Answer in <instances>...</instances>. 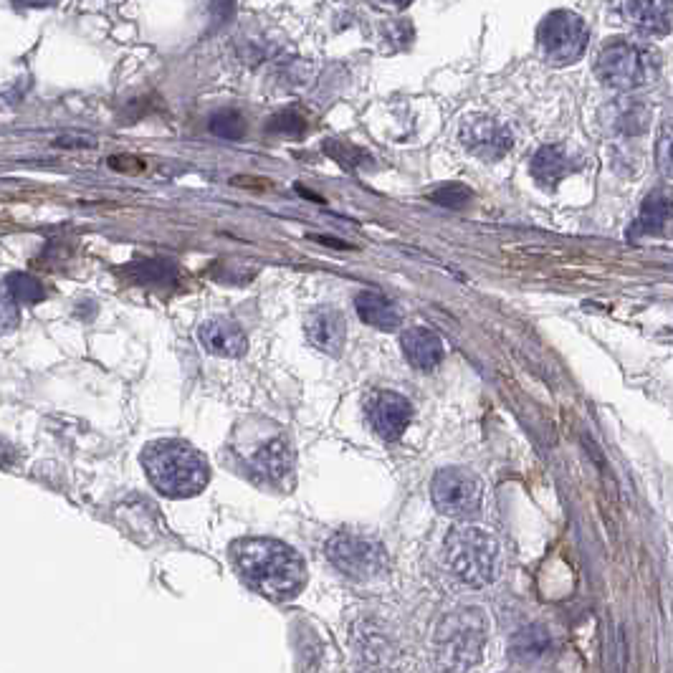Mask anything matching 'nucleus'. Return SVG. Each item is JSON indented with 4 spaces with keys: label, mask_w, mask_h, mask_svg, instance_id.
I'll list each match as a JSON object with an SVG mask.
<instances>
[{
    "label": "nucleus",
    "mask_w": 673,
    "mask_h": 673,
    "mask_svg": "<svg viewBox=\"0 0 673 673\" xmlns=\"http://www.w3.org/2000/svg\"><path fill=\"white\" fill-rule=\"evenodd\" d=\"M233 565L248 585L269 598H294L307 580L302 557L279 539H241L233 544Z\"/></svg>",
    "instance_id": "f257e3e1"
},
{
    "label": "nucleus",
    "mask_w": 673,
    "mask_h": 673,
    "mask_svg": "<svg viewBox=\"0 0 673 673\" xmlns=\"http://www.w3.org/2000/svg\"><path fill=\"white\" fill-rule=\"evenodd\" d=\"M142 466L152 486L170 499H185L205 489L208 461L183 441H155L142 453Z\"/></svg>",
    "instance_id": "f03ea898"
},
{
    "label": "nucleus",
    "mask_w": 673,
    "mask_h": 673,
    "mask_svg": "<svg viewBox=\"0 0 673 673\" xmlns=\"http://www.w3.org/2000/svg\"><path fill=\"white\" fill-rule=\"evenodd\" d=\"M489 636V620L481 608H458L436 628V658L446 673H466L481 661Z\"/></svg>",
    "instance_id": "7ed1b4c3"
},
{
    "label": "nucleus",
    "mask_w": 673,
    "mask_h": 673,
    "mask_svg": "<svg viewBox=\"0 0 673 673\" xmlns=\"http://www.w3.org/2000/svg\"><path fill=\"white\" fill-rule=\"evenodd\" d=\"M443 560L456 580L471 587H486L499 575V539L479 527H456L443 544Z\"/></svg>",
    "instance_id": "20e7f679"
},
{
    "label": "nucleus",
    "mask_w": 673,
    "mask_h": 673,
    "mask_svg": "<svg viewBox=\"0 0 673 673\" xmlns=\"http://www.w3.org/2000/svg\"><path fill=\"white\" fill-rule=\"evenodd\" d=\"M661 71L658 54L646 44L615 38L600 49L598 61H595V74L605 87L620 89V92H633L653 84Z\"/></svg>",
    "instance_id": "39448f33"
},
{
    "label": "nucleus",
    "mask_w": 673,
    "mask_h": 673,
    "mask_svg": "<svg viewBox=\"0 0 673 673\" xmlns=\"http://www.w3.org/2000/svg\"><path fill=\"white\" fill-rule=\"evenodd\" d=\"M587 23L570 11H555L544 18L537 28L539 51L550 64H575L587 49Z\"/></svg>",
    "instance_id": "423d86ee"
},
{
    "label": "nucleus",
    "mask_w": 673,
    "mask_h": 673,
    "mask_svg": "<svg viewBox=\"0 0 673 673\" xmlns=\"http://www.w3.org/2000/svg\"><path fill=\"white\" fill-rule=\"evenodd\" d=\"M433 504L441 514L456 519L474 517L484 501V484L469 469H443L431 484Z\"/></svg>",
    "instance_id": "0eeeda50"
},
{
    "label": "nucleus",
    "mask_w": 673,
    "mask_h": 673,
    "mask_svg": "<svg viewBox=\"0 0 673 673\" xmlns=\"http://www.w3.org/2000/svg\"><path fill=\"white\" fill-rule=\"evenodd\" d=\"M327 557L342 575L360 582L375 580L388 567L383 547L370 542V539L355 537V534H337V537L329 539Z\"/></svg>",
    "instance_id": "6e6552de"
},
{
    "label": "nucleus",
    "mask_w": 673,
    "mask_h": 673,
    "mask_svg": "<svg viewBox=\"0 0 673 673\" xmlns=\"http://www.w3.org/2000/svg\"><path fill=\"white\" fill-rule=\"evenodd\" d=\"M461 142L471 155L496 162L512 150V132L507 124L491 117H471L461 130Z\"/></svg>",
    "instance_id": "1a4fd4ad"
},
{
    "label": "nucleus",
    "mask_w": 673,
    "mask_h": 673,
    "mask_svg": "<svg viewBox=\"0 0 673 673\" xmlns=\"http://www.w3.org/2000/svg\"><path fill=\"white\" fill-rule=\"evenodd\" d=\"M246 461L266 479H284L294 466V451H291L289 438L274 428V433H264V438H256L248 446Z\"/></svg>",
    "instance_id": "9d476101"
},
{
    "label": "nucleus",
    "mask_w": 673,
    "mask_h": 673,
    "mask_svg": "<svg viewBox=\"0 0 673 673\" xmlns=\"http://www.w3.org/2000/svg\"><path fill=\"white\" fill-rule=\"evenodd\" d=\"M413 418V405L398 393H380L370 405V420L377 436L385 441H398Z\"/></svg>",
    "instance_id": "9b49d317"
},
{
    "label": "nucleus",
    "mask_w": 673,
    "mask_h": 673,
    "mask_svg": "<svg viewBox=\"0 0 673 673\" xmlns=\"http://www.w3.org/2000/svg\"><path fill=\"white\" fill-rule=\"evenodd\" d=\"M623 13L638 31L648 36H666L673 31L671 0H625Z\"/></svg>",
    "instance_id": "f8f14e48"
},
{
    "label": "nucleus",
    "mask_w": 673,
    "mask_h": 673,
    "mask_svg": "<svg viewBox=\"0 0 673 673\" xmlns=\"http://www.w3.org/2000/svg\"><path fill=\"white\" fill-rule=\"evenodd\" d=\"M198 337L205 350L218 357H241L248 347L243 329L231 319H208Z\"/></svg>",
    "instance_id": "ddd939ff"
},
{
    "label": "nucleus",
    "mask_w": 673,
    "mask_h": 673,
    "mask_svg": "<svg viewBox=\"0 0 673 673\" xmlns=\"http://www.w3.org/2000/svg\"><path fill=\"white\" fill-rule=\"evenodd\" d=\"M307 337L317 350L327 355H340L345 345V317L337 309H317L307 319Z\"/></svg>",
    "instance_id": "4468645a"
},
{
    "label": "nucleus",
    "mask_w": 673,
    "mask_h": 673,
    "mask_svg": "<svg viewBox=\"0 0 673 673\" xmlns=\"http://www.w3.org/2000/svg\"><path fill=\"white\" fill-rule=\"evenodd\" d=\"M400 347H403L410 365L418 367V370H436L443 362L441 337L426 327H413L408 332H403Z\"/></svg>",
    "instance_id": "2eb2a0df"
},
{
    "label": "nucleus",
    "mask_w": 673,
    "mask_h": 673,
    "mask_svg": "<svg viewBox=\"0 0 673 673\" xmlns=\"http://www.w3.org/2000/svg\"><path fill=\"white\" fill-rule=\"evenodd\" d=\"M355 307L362 322L370 324V327L385 329V332L398 329L400 322H403L398 304L393 299L383 297V294H377V291H362V294H357Z\"/></svg>",
    "instance_id": "dca6fc26"
},
{
    "label": "nucleus",
    "mask_w": 673,
    "mask_h": 673,
    "mask_svg": "<svg viewBox=\"0 0 673 673\" xmlns=\"http://www.w3.org/2000/svg\"><path fill=\"white\" fill-rule=\"evenodd\" d=\"M575 170L570 155H567L562 147L547 145L542 150H537V155L532 157V175L539 185L544 188H555L560 180H565L567 175Z\"/></svg>",
    "instance_id": "f3484780"
},
{
    "label": "nucleus",
    "mask_w": 673,
    "mask_h": 673,
    "mask_svg": "<svg viewBox=\"0 0 673 673\" xmlns=\"http://www.w3.org/2000/svg\"><path fill=\"white\" fill-rule=\"evenodd\" d=\"M550 633L542 628V625H527V628L517 630L509 643V653L517 663L522 666H532V663L542 661L550 651Z\"/></svg>",
    "instance_id": "a211bd4d"
},
{
    "label": "nucleus",
    "mask_w": 673,
    "mask_h": 673,
    "mask_svg": "<svg viewBox=\"0 0 673 673\" xmlns=\"http://www.w3.org/2000/svg\"><path fill=\"white\" fill-rule=\"evenodd\" d=\"M673 216V198L663 190H653L641 205L638 221L633 226V236H646V233H661Z\"/></svg>",
    "instance_id": "6ab92c4d"
},
{
    "label": "nucleus",
    "mask_w": 673,
    "mask_h": 673,
    "mask_svg": "<svg viewBox=\"0 0 673 673\" xmlns=\"http://www.w3.org/2000/svg\"><path fill=\"white\" fill-rule=\"evenodd\" d=\"M6 294L13 304H38L44 299V286L28 274H11L6 281Z\"/></svg>",
    "instance_id": "aec40b11"
},
{
    "label": "nucleus",
    "mask_w": 673,
    "mask_h": 673,
    "mask_svg": "<svg viewBox=\"0 0 673 673\" xmlns=\"http://www.w3.org/2000/svg\"><path fill=\"white\" fill-rule=\"evenodd\" d=\"M132 274V279L140 281V284H162V281L175 279V266L167 264L162 259H145L137 261L127 269Z\"/></svg>",
    "instance_id": "412c9836"
},
{
    "label": "nucleus",
    "mask_w": 673,
    "mask_h": 673,
    "mask_svg": "<svg viewBox=\"0 0 673 673\" xmlns=\"http://www.w3.org/2000/svg\"><path fill=\"white\" fill-rule=\"evenodd\" d=\"M210 132L223 137V140H241L246 135L243 114H238L236 109H223V112L213 114V119H210Z\"/></svg>",
    "instance_id": "4be33fe9"
},
{
    "label": "nucleus",
    "mask_w": 673,
    "mask_h": 673,
    "mask_svg": "<svg viewBox=\"0 0 673 673\" xmlns=\"http://www.w3.org/2000/svg\"><path fill=\"white\" fill-rule=\"evenodd\" d=\"M324 152H327L334 162H340L342 167H347V170L362 167L367 160H370L365 152L357 150L355 145H350V142H345V140H329L327 145H324Z\"/></svg>",
    "instance_id": "5701e85b"
},
{
    "label": "nucleus",
    "mask_w": 673,
    "mask_h": 673,
    "mask_svg": "<svg viewBox=\"0 0 673 673\" xmlns=\"http://www.w3.org/2000/svg\"><path fill=\"white\" fill-rule=\"evenodd\" d=\"M304 130H307V122H304L302 114L294 112V109H286V112L276 114V117L269 122V132H274V135L299 137Z\"/></svg>",
    "instance_id": "b1692460"
},
{
    "label": "nucleus",
    "mask_w": 673,
    "mask_h": 673,
    "mask_svg": "<svg viewBox=\"0 0 673 673\" xmlns=\"http://www.w3.org/2000/svg\"><path fill=\"white\" fill-rule=\"evenodd\" d=\"M431 200L438 205H446V208H464V205L471 200V190L458 183H448L443 185V188H438L436 193L431 195Z\"/></svg>",
    "instance_id": "393cba45"
},
{
    "label": "nucleus",
    "mask_w": 673,
    "mask_h": 673,
    "mask_svg": "<svg viewBox=\"0 0 673 673\" xmlns=\"http://www.w3.org/2000/svg\"><path fill=\"white\" fill-rule=\"evenodd\" d=\"M656 165L666 178H673V124H666L658 137Z\"/></svg>",
    "instance_id": "a878e982"
},
{
    "label": "nucleus",
    "mask_w": 673,
    "mask_h": 673,
    "mask_svg": "<svg viewBox=\"0 0 673 673\" xmlns=\"http://www.w3.org/2000/svg\"><path fill=\"white\" fill-rule=\"evenodd\" d=\"M210 8H213V16L226 21L233 13V8H236V0H210Z\"/></svg>",
    "instance_id": "bb28decb"
},
{
    "label": "nucleus",
    "mask_w": 673,
    "mask_h": 673,
    "mask_svg": "<svg viewBox=\"0 0 673 673\" xmlns=\"http://www.w3.org/2000/svg\"><path fill=\"white\" fill-rule=\"evenodd\" d=\"M16 6L21 8H46V6H54V3H59V0H13Z\"/></svg>",
    "instance_id": "cd10ccee"
},
{
    "label": "nucleus",
    "mask_w": 673,
    "mask_h": 673,
    "mask_svg": "<svg viewBox=\"0 0 673 673\" xmlns=\"http://www.w3.org/2000/svg\"><path fill=\"white\" fill-rule=\"evenodd\" d=\"M372 3H377V6H383V8H395V11L410 6V0H372Z\"/></svg>",
    "instance_id": "c85d7f7f"
}]
</instances>
